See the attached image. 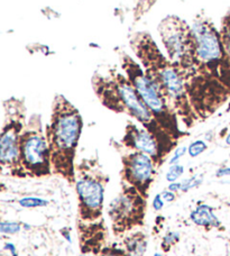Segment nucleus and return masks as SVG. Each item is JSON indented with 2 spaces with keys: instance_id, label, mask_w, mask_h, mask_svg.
Wrapping results in <instances>:
<instances>
[{
  "instance_id": "obj_1",
  "label": "nucleus",
  "mask_w": 230,
  "mask_h": 256,
  "mask_svg": "<svg viewBox=\"0 0 230 256\" xmlns=\"http://www.w3.org/2000/svg\"><path fill=\"white\" fill-rule=\"evenodd\" d=\"M158 30L165 54L186 82L193 109L200 120H206L226 102L230 91L202 68L194 33L186 20L168 16L160 22Z\"/></svg>"
},
{
  "instance_id": "obj_2",
  "label": "nucleus",
  "mask_w": 230,
  "mask_h": 256,
  "mask_svg": "<svg viewBox=\"0 0 230 256\" xmlns=\"http://www.w3.org/2000/svg\"><path fill=\"white\" fill-rule=\"evenodd\" d=\"M91 86L100 104L108 110L132 117L156 137L168 155L176 148L178 140L158 124L122 70L116 66L99 68L91 78Z\"/></svg>"
},
{
  "instance_id": "obj_3",
  "label": "nucleus",
  "mask_w": 230,
  "mask_h": 256,
  "mask_svg": "<svg viewBox=\"0 0 230 256\" xmlns=\"http://www.w3.org/2000/svg\"><path fill=\"white\" fill-rule=\"evenodd\" d=\"M132 51L150 79L162 91L165 99L186 128L200 120L188 97L186 82L180 72L162 53L147 32H137L130 40Z\"/></svg>"
},
{
  "instance_id": "obj_4",
  "label": "nucleus",
  "mask_w": 230,
  "mask_h": 256,
  "mask_svg": "<svg viewBox=\"0 0 230 256\" xmlns=\"http://www.w3.org/2000/svg\"><path fill=\"white\" fill-rule=\"evenodd\" d=\"M84 130V118L66 96L55 94L50 122L45 126L52 172L68 184H76V152Z\"/></svg>"
},
{
  "instance_id": "obj_5",
  "label": "nucleus",
  "mask_w": 230,
  "mask_h": 256,
  "mask_svg": "<svg viewBox=\"0 0 230 256\" xmlns=\"http://www.w3.org/2000/svg\"><path fill=\"white\" fill-rule=\"evenodd\" d=\"M119 61H120L122 70L134 84L142 102L153 114L158 124L163 127V130L176 140L188 136V132L180 130V124H178L180 120L176 114L170 106L158 86L146 74L140 63L122 51L119 52Z\"/></svg>"
},
{
  "instance_id": "obj_6",
  "label": "nucleus",
  "mask_w": 230,
  "mask_h": 256,
  "mask_svg": "<svg viewBox=\"0 0 230 256\" xmlns=\"http://www.w3.org/2000/svg\"><path fill=\"white\" fill-rule=\"evenodd\" d=\"M110 176L104 170L98 155L84 158L76 166L78 218L94 222L104 218V191Z\"/></svg>"
},
{
  "instance_id": "obj_7",
  "label": "nucleus",
  "mask_w": 230,
  "mask_h": 256,
  "mask_svg": "<svg viewBox=\"0 0 230 256\" xmlns=\"http://www.w3.org/2000/svg\"><path fill=\"white\" fill-rule=\"evenodd\" d=\"M48 142L42 116L33 114L27 120L20 143V179H40L52 176Z\"/></svg>"
},
{
  "instance_id": "obj_8",
  "label": "nucleus",
  "mask_w": 230,
  "mask_h": 256,
  "mask_svg": "<svg viewBox=\"0 0 230 256\" xmlns=\"http://www.w3.org/2000/svg\"><path fill=\"white\" fill-rule=\"evenodd\" d=\"M27 108L22 98L4 102V122L0 136L2 174L20 179V143L27 122Z\"/></svg>"
},
{
  "instance_id": "obj_9",
  "label": "nucleus",
  "mask_w": 230,
  "mask_h": 256,
  "mask_svg": "<svg viewBox=\"0 0 230 256\" xmlns=\"http://www.w3.org/2000/svg\"><path fill=\"white\" fill-rule=\"evenodd\" d=\"M192 30L202 68L230 91V60L224 52L219 30L206 17H196Z\"/></svg>"
},
{
  "instance_id": "obj_10",
  "label": "nucleus",
  "mask_w": 230,
  "mask_h": 256,
  "mask_svg": "<svg viewBox=\"0 0 230 256\" xmlns=\"http://www.w3.org/2000/svg\"><path fill=\"white\" fill-rule=\"evenodd\" d=\"M108 217L114 237H125L145 226L147 199L134 186L122 182L120 191L110 201Z\"/></svg>"
},
{
  "instance_id": "obj_11",
  "label": "nucleus",
  "mask_w": 230,
  "mask_h": 256,
  "mask_svg": "<svg viewBox=\"0 0 230 256\" xmlns=\"http://www.w3.org/2000/svg\"><path fill=\"white\" fill-rule=\"evenodd\" d=\"M112 145L120 155L122 182L134 186L144 198L148 199L150 186L158 170L154 160L140 150L124 148L114 140H112Z\"/></svg>"
},
{
  "instance_id": "obj_12",
  "label": "nucleus",
  "mask_w": 230,
  "mask_h": 256,
  "mask_svg": "<svg viewBox=\"0 0 230 256\" xmlns=\"http://www.w3.org/2000/svg\"><path fill=\"white\" fill-rule=\"evenodd\" d=\"M119 143L128 150H140V152L150 155L154 160L158 168L163 166L168 156V154L165 152L162 145L153 134H150L146 128L137 125L132 120L127 122L125 132Z\"/></svg>"
},
{
  "instance_id": "obj_13",
  "label": "nucleus",
  "mask_w": 230,
  "mask_h": 256,
  "mask_svg": "<svg viewBox=\"0 0 230 256\" xmlns=\"http://www.w3.org/2000/svg\"><path fill=\"white\" fill-rule=\"evenodd\" d=\"M76 230L80 243V256H100L107 246L108 230L104 219L86 222L76 219Z\"/></svg>"
},
{
  "instance_id": "obj_14",
  "label": "nucleus",
  "mask_w": 230,
  "mask_h": 256,
  "mask_svg": "<svg viewBox=\"0 0 230 256\" xmlns=\"http://www.w3.org/2000/svg\"><path fill=\"white\" fill-rule=\"evenodd\" d=\"M190 219L194 225L204 228L206 230H220L222 222L216 216L214 208L206 204H199L190 214Z\"/></svg>"
},
{
  "instance_id": "obj_15",
  "label": "nucleus",
  "mask_w": 230,
  "mask_h": 256,
  "mask_svg": "<svg viewBox=\"0 0 230 256\" xmlns=\"http://www.w3.org/2000/svg\"><path fill=\"white\" fill-rule=\"evenodd\" d=\"M122 246L132 256H144L148 246V236L142 228L122 237Z\"/></svg>"
},
{
  "instance_id": "obj_16",
  "label": "nucleus",
  "mask_w": 230,
  "mask_h": 256,
  "mask_svg": "<svg viewBox=\"0 0 230 256\" xmlns=\"http://www.w3.org/2000/svg\"><path fill=\"white\" fill-rule=\"evenodd\" d=\"M219 32H220V38H222L224 52H226L227 56L230 60V12L226 14V15L224 16Z\"/></svg>"
},
{
  "instance_id": "obj_17",
  "label": "nucleus",
  "mask_w": 230,
  "mask_h": 256,
  "mask_svg": "<svg viewBox=\"0 0 230 256\" xmlns=\"http://www.w3.org/2000/svg\"><path fill=\"white\" fill-rule=\"evenodd\" d=\"M181 240V234L178 232H168L166 235L163 237L162 243H160V248H162L163 252L168 253L171 250L174 245H176Z\"/></svg>"
},
{
  "instance_id": "obj_18",
  "label": "nucleus",
  "mask_w": 230,
  "mask_h": 256,
  "mask_svg": "<svg viewBox=\"0 0 230 256\" xmlns=\"http://www.w3.org/2000/svg\"><path fill=\"white\" fill-rule=\"evenodd\" d=\"M18 204L22 206V208H27V209L40 208V207H46V206L48 204V201L45 199L35 198V196H26V198L18 200Z\"/></svg>"
},
{
  "instance_id": "obj_19",
  "label": "nucleus",
  "mask_w": 230,
  "mask_h": 256,
  "mask_svg": "<svg viewBox=\"0 0 230 256\" xmlns=\"http://www.w3.org/2000/svg\"><path fill=\"white\" fill-rule=\"evenodd\" d=\"M22 227H24V222L2 220L0 224V232L2 235H15L22 230Z\"/></svg>"
},
{
  "instance_id": "obj_20",
  "label": "nucleus",
  "mask_w": 230,
  "mask_h": 256,
  "mask_svg": "<svg viewBox=\"0 0 230 256\" xmlns=\"http://www.w3.org/2000/svg\"><path fill=\"white\" fill-rule=\"evenodd\" d=\"M184 173V166H181V164H172L171 166H170L168 171L166 173V176H165V179H166L168 182L170 184H172V182H176L180 178L183 176Z\"/></svg>"
},
{
  "instance_id": "obj_21",
  "label": "nucleus",
  "mask_w": 230,
  "mask_h": 256,
  "mask_svg": "<svg viewBox=\"0 0 230 256\" xmlns=\"http://www.w3.org/2000/svg\"><path fill=\"white\" fill-rule=\"evenodd\" d=\"M206 148H208V145L204 140H196L188 146V153L190 155V158H196L206 150Z\"/></svg>"
},
{
  "instance_id": "obj_22",
  "label": "nucleus",
  "mask_w": 230,
  "mask_h": 256,
  "mask_svg": "<svg viewBox=\"0 0 230 256\" xmlns=\"http://www.w3.org/2000/svg\"><path fill=\"white\" fill-rule=\"evenodd\" d=\"M100 256H132L127 253V250L122 248H118L116 244L107 245L102 250Z\"/></svg>"
},
{
  "instance_id": "obj_23",
  "label": "nucleus",
  "mask_w": 230,
  "mask_h": 256,
  "mask_svg": "<svg viewBox=\"0 0 230 256\" xmlns=\"http://www.w3.org/2000/svg\"><path fill=\"white\" fill-rule=\"evenodd\" d=\"M201 182H202V179H198L196 176L184 180L181 182V184H182L181 192H188V190L196 188V186H199L201 184Z\"/></svg>"
},
{
  "instance_id": "obj_24",
  "label": "nucleus",
  "mask_w": 230,
  "mask_h": 256,
  "mask_svg": "<svg viewBox=\"0 0 230 256\" xmlns=\"http://www.w3.org/2000/svg\"><path fill=\"white\" fill-rule=\"evenodd\" d=\"M186 150H188V148H186V146H181V148H176V152H174V155L171 158V161H170V164H171V166L172 164H178V162L180 161V158L186 153Z\"/></svg>"
},
{
  "instance_id": "obj_25",
  "label": "nucleus",
  "mask_w": 230,
  "mask_h": 256,
  "mask_svg": "<svg viewBox=\"0 0 230 256\" xmlns=\"http://www.w3.org/2000/svg\"><path fill=\"white\" fill-rule=\"evenodd\" d=\"M164 208V199L160 194H158L153 199V209L155 212H160Z\"/></svg>"
},
{
  "instance_id": "obj_26",
  "label": "nucleus",
  "mask_w": 230,
  "mask_h": 256,
  "mask_svg": "<svg viewBox=\"0 0 230 256\" xmlns=\"http://www.w3.org/2000/svg\"><path fill=\"white\" fill-rule=\"evenodd\" d=\"M160 194H162L164 201H166V202H173V201L176 199V192L170 191L168 189L164 190L163 192H160Z\"/></svg>"
},
{
  "instance_id": "obj_27",
  "label": "nucleus",
  "mask_w": 230,
  "mask_h": 256,
  "mask_svg": "<svg viewBox=\"0 0 230 256\" xmlns=\"http://www.w3.org/2000/svg\"><path fill=\"white\" fill-rule=\"evenodd\" d=\"M216 176L217 178H222V176H230V168L224 166L220 168L219 170L216 173Z\"/></svg>"
},
{
  "instance_id": "obj_28",
  "label": "nucleus",
  "mask_w": 230,
  "mask_h": 256,
  "mask_svg": "<svg viewBox=\"0 0 230 256\" xmlns=\"http://www.w3.org/2000/svg\"><path fill=\"white\" fill-rule=\"evenodd\" d=\"M181 188H182L181 182H172V184H170L168 186V189L170 191L176 192V194H178V192H180V191H181Z\"/></svg>"
},
{
  "instance_id": "obj_29",
  "label": "nucleus",
  "mask_w": 230,
  "mask_h": 256,
  "mask_svg": "<svg viewBox=\"0 0 230 256\" xmlns=\"http://www.w3.org/2000/svg\"><path fill=\"white\" fill-rule=\"evenodd\" d=\"M4 250H8L9 252H10L14 256L17 255V254H16V248H15V245L12 244V243H7L6 245H4Z\"/></svg>"
},
{
  "instance_id": "obj_30",
  "label": "nucleus",
  "mask_w": 230,
  "mask_h": 256,
  "mask_svg": "<svg viewBox=\"0 0 230 256\" xmlns=\"http://www.w3.org/2000/svg\"><path fill=\"white\" fill-rule=\"evenodd\" d=\"M226 143H227V145H230V132H229L227 138H226Z\"/></svg>"
},
{
  "instance_id": "obj_31",
  "label": "nucleus",
  "mask_w": 230,
  "mask_h": 256,
  "mask_svg": "<svg viewBox=\"0 0 230 256\" xmlns=\"http://www.w3.org/2000/svg\"><path fill=\"white\" fill-rule=\"evenodd\" d=\"M153 256H164V255L160 254V253H155Z\"/></svg>"
},
{
  "instance_id": "obj_32",
  "label": "nucleus",
  "mask_w": 230,
  "mask_h": 256,
  "mask_svg": "<svg viewBox=\"0 0 230 256\" xmlns=\"http://www.w3.org/2000/svg\"><path fill=\"white\" fill-rule=\"evenodd\" d=\"M229 158H230V154H229Z\"/></svg>"
}]
</instances>
